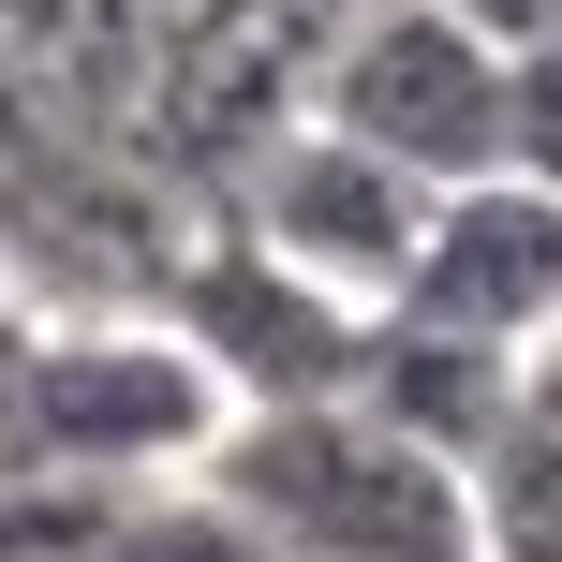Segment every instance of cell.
Segmentation results:
<instances>
[{"label":"cell","instance_id":"10","mask_svg":"<svg viewBox=\"0 0 562 562\" xmlns=\"http://www.w3.org/2000/svg\"><path fill=\"white\" fill-rule=\"evenodd\" d=\"M504 164L562 193V30H533V45H504Z\"/></svg>","mask_w":562,"mask_h":562},{"label":"cell","instance_id":"5","mask_svg":"<svg viewBox=\"0 0 562 562\" xmlns=\"http://www.w3.org/2000/svg\"><path fill=\"white\" fill-rule=\"evenodd\" d=\"M207 207H223L237 237H267L281 267L340 281V296H385V281H400V252H415V223H429V178H400L385 148H356L340 119L281 104L267 134L237 148L223 178H207Z\"/></svg>","mask_w":562,"mask_h":562},{"label":"cell","instance_id":"8","mask_svg":"<svg viewBox=\"0 0 562 562\" xmlns=\"http://www.w3.org/2000/svg\"><path fill=\"white\" fill-rule=\"evenodd\" d=\"M504 385H518L504 340H459V326H415V311H370L356 385H340V400H370L385 429H415L429 459H474V429L504 415Z\"/></svg>","mask_w":562,"mask_h":562},{"label":"cell","instance_id":"13","mask_svg":"<svg viewBox=\"0 0 562 562\" xmlns=\"http://www.w3.org/2000/svg\"><path fill=\"white\" fill-rule=\"evenodd\" d=\"M548 356H562V340H548Z\"/></svg>","mask_w":562,"mask_h":562},{"label":"cell","instance_id":"6","mask_svg":"<svg viewBox=\"0 0 562 562\" xmlns=\"http://www.w3.org/2000/svg\"><path fill=\"white\" fill-rule=\"evenodd\" d=\"M370 311H415V326H459V340H504V356H533L562 340V193L518 164L488 178H445L415 223V252Z\"/></svg>","mask_w":562,"mask_h":562},{"label":"cell","instance_id":"12","mask_svg":"<svg viewBox=\"0 0 562 562\" xmlns=\"http://www.w3.org/2000/svg\"><path fill=\"white\" fill-rule=\"evenodd\" d=\"M30 326H45V311H30L15 281H0V415H15V370H30Z\"/></svg>","mask_w":562,"mask_h":562},{"label":"cell","instance_id":"9","mask_svg":"<svg viewBox=\"0 0 562 562\" xmlns=\"http://www.w3.org/2000/svg\"><path fill=\"white\" fill-rule=\"evenodd\" d=\"M89 562H267V533L207 474H148V488H119V518H104Z\"/></svg>","mask_w":562,"mask_h":562},{"label":"cell","instance_id":"1","mask_svg":"<svg viewBox=\"0 0 562 562\" xmlns=\"http://www.w3.org/2000/svg\"><path fill=\"white\" fill-rule=\"evenodd\" d=\"M193 474L267 533V562H474L459 459H429L415 429H385L340 385L326 400H237Z\"/></svg>","mask_w":562,"mask_h":562},{"label":"cell","instance_id":"3","mask_svg":"<svg viewBox=\"0 0 562 562\" xmlns=\"http://www.w3.org/2000/svg\"><path fill=\"white\" fill-rule=\"evenodd\" d=\"M296 104L340 119L356 148H385L400 178H488L504 164V45L445 0H356L326 45L296 59Z\"/></svg>","mask_w":562,"mask_h":562},{"label":"cell","instance_id":"11","mask_svg":"<svg viewBox=\"0 0 562 562\" xmlns=\"http://www.w3.org/2000/svg\"><path fill=\"white\" fill-rule=\"evenodd\" d=\"M445 15H474L488 45H533V30H562V0H445Z\"/></svg>","mask_w":562,"mask_h":562},{"label":"cell","instance_id":"2","mask_svg":"<svg viewBox=\"0 0 562 562\" xmlns=\"http://www.w3.org/2000/svg\"><path fill=\"white\" fill-rule=\"evenodd\" d=\"M207 429H223V385L193 370V340L164 311H45L30 370H15V415H0V459L148 488V474H193Z\"/></svg>","mask_w":562,"mask_h":562},{"label":"cell","instance_id":"4","mask_svg":"<svg viewBox=\"0 0 562 562\" xmlns=\"http://www.w3.org/2000/svg\"><path fill=\"white\" fill-rule=\"evenodd\" d=\"M148 311L193 340V370L223 385V415H237V400H326V385H356V340H370V296L281 267L267 237L223 223V207H193V223H178V252H164V281H148Z\"/></svg>","mask_w":562,"mask_h":562},{"label":"cell","instance_id":"7","mask_svg":"<svg viewBox=\"0 0 562 562\" xmlns=\"http://www.w3.org/2000/svg\"><path fill=\"white\" fill-rule=\"evenodd\" d=\"M459 504H474V562H562V356L533 340L504 385V415L459 459Z\"/></svg>","mask_w":562,"mask_h":562}]
</instances>
